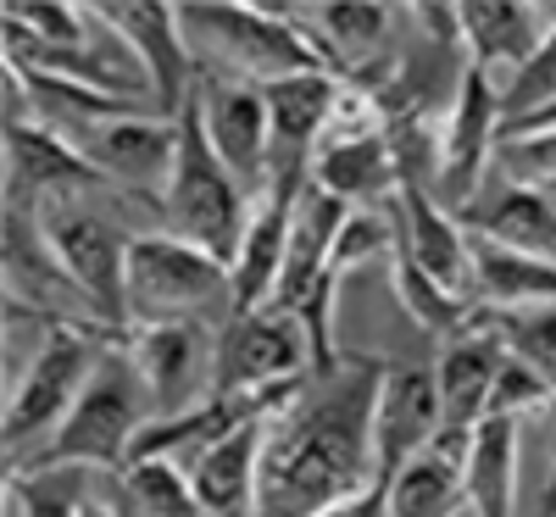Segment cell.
<instances>
[{
    "instance_id": "obj_8",
    "label": "cell",
    "mask_w": 556,
    "mask_h": 517,
    "mask_svg": "<svg viewBox=\"0 0 556 517\" xmlns=\"http://www.w3.org/2000/svg\"><path fill=\"white\" fill-rule=\"evenodd\" d=\"M495 146H501V84L484 67H462L451 106L440 117V178L434 196L445 212H468L479 201V190L490 184L495 167Z\"/></svg>"
},
{
    "instance_id": "obj_17",
    "label": "cell",
    "mask_w": 556,
    "mask_h": 517,
    "mask_svg": "<svg viewBox=\"0 0 556 517\" xmlns=\"http://www.w3.org/2000/svg\"><path fill=\"white\" fill-rule=\"evenodd\" d=\"M445 429L434 367H384L374 401V462L379 479H395L412 456H424Z\"/></svg>"
},
{
    "instance_id": "obj_18",
    "label": "cell",
    "mask_w": 556,
    "mask_h": 517,
    "mask_svg": "<svg viewBox=\"0 0 556 517\" xmlns=\"http://www.w3.org/2000/svg\"><path fill=\"white\" fill-rule=\"evenodd\" d=\"M334 96H340L334 73H295V78L262 84V101H267V184L273 178H312V156H317V139H323Z\"/></svg>"
},
{
    "instance_id": "obj_27",
    "label": "cell",
    "mask_w": 556,
    "mask_h": 517,
    "mask_svg": "<svg viewBox=\"0 0 556 517\" xmlns=\"http://www.w3.org/2000/svg\"><path fill=\"white\" fill-rule=\"evenodd\" d=\"M312 184H317V190H329V196H340L345 206H384L401 190V162H395L390 134L356 139V146H334V151H317Z\"/></svg>"
},
{
    "instance_id": "obj_6",
    "label": "cell",
    "mask_w": 556,
    "mask_h": 517,
    "mask_svg": "<svg viewBox=\"0 0 556 517\" xmlns=\"http://www.w3.org/2000/svg\"><path fill=\"white\" fill-rule=\"evenodd\" d=\"M212 306L235 312L228 262L178 240L167 228L128 234V317L162 323V317H206Z\"/></svg>"
},
{
    "instance_id": "obj_23",
    "label": "cell",
    "mask_w": 556,
    "mask_h": 517,
    "mask_svg": "<svg viewBox=\"0 0 556 517\" xmlns=\"http://www.w3.org/2000/svg\"><path fill=\"white\" fill-rule=\"evenodd\" d=\"M267 417H245L235 434H223L206 445L190 467V484L201 495L206 517H256V474H262V440H267Z\"/></svg>"
},
{
    "instance_id": "obj_28",
    "label": "cell",
    "mask_w": 556,
    "mask_h": 517,
    "mask_svg": "<svg viewBox=\"0 0 556 517\" xmlns=\"http://www.w3.org/2000/svg\"><path fill=\"white\" fill-rule=\"evenodd\" d=\"M518 417H484L468 434V512L513 517L518 506Z\"/></svg>"
},
{
    "instance_id": "obj_5",
    "label": "cell",
    "mask_w": 556,
    "mask_h": 517,
    "mask_svg": "<svg viewBox=\"0 0 556 517\" xmlns=\"http://www.w3.org/2000/svg\"><path fill=\"white\" fill-rule=\"evenodd\" d=\"M156 412H151V395H146V379H139V367L123 345V335L106 345L96 379L84 384L78 406L67 412V423L51 434L28 467H96V474H123L128 467V451L139 440Z\"/></svg>"
},
{
    "instance_id": "obj_2",
    "label": "cell",
    "mask_w": 556,
    "mask_h": 517,
    "mask_svg": "<svg viewBox=\"0 0 556 517\" xmlns=\"http://www.w3.org/2000/svg\"><path fill=\"white\" fill-rule=\"evenodd\" d=\"M112 340H117L112 328L89 323V317H56L45 328V340L12 373V390H7V467L12 474L51 445V434L78 406L84 384L96 379Z\"/></svg>"
},
{
    "instance_id": "obj_9",
    "label": "cell",
    "mask_w": 556,
    "mask_h": 517,
    "mask_svg": "<svg viewBox=\"0 0 556 517\" xmlns=\"http://www.w3.org/2000/svg\"><path fill=\"white\" fill-rule=\"evenodd\" d=\"M139 379H146L151 412L178 417L201 401H212V367H217V328L206 317H162L134 323L123 335Z\"/></svg>"
},
{
    "instance_id": "obj_35",
    "label": "cell",
    "mask_w": 556,
    "mask_h": 517,
    "mask_svg": "<svg viewBox=\"0 0 556 517\" xmlns=\"http://www.w3.org/2000/svg\"><path fill=\"white\" fill-rule=\"evenodd\" d=\"M317 517H390V479H374V484H362L356 495L334 501L329 512H317Z\"/></svg>"
},
{
    "instance_id": "obj_3",
    "label": "cell",
    "mask_w": 556,
    "mask_h": 517,
    "mask_svg": "<svg viewBox=\"0 0 556 517\" xmlns=\"http://www.w3.org/2000/svg\"><path fill=\"white\" fill-rule=\"evenodd\" d=\"M178 28L190 39L201 73H228L245 84H278L295 73H329L306 39L295 7H240V0H195L178 7Z\"/></svg>"
},
{
    "instance_id": "obj_14",
    "label": "cell",
    "mask_w": 556,
    "mask_h": 517,
    "mask_svg": "<svg viewBox=\"0 0 556 517\" xmlns=\"http://www.w3.org/2000/svg\"><path fill=\"white\" fill-rule=\"evenodd\" d=\"M312 178H273L267 190L251 201V223H245V240L228 262V285H235V312L228 317H245V312H267L278 295V278H285L290 262V223H295V201Z\"/></svg>"
},
{
    "instance_id": "obj_15",
    "label": "cell",
    "mask_w": 556,
    "mask_h": 517,
    "mask_svg": "<svg viewBox=\"0 0 556 517\" xmlns=\"http://www.w3.org/2000/svg\"><path fill=\"white\" fill-rule=\"evenodd\" d=\"M195 101H201V123H206V139L223 156V167L245 184V196H262L267 190V101H262V84L228 78V73H201Z\"/></svg>"
},
{
    "instance_id": "obj_25",
    "label": "cell",
    "mask_w": 556,
    "mask_h": 517,
    "mask_svg": "<svg viewBox=\"0 0 556 517\" xmlns=\"http://www.w3.org/2000/svg\"><path fill=\"white\" fill-rule=\"evenodd\" d=\"M468 512V434H440L390 479V517H456Z\"/></svg>"
},
{
    "instance_id": "obj_7",
    "label": "cell",
    "mask_w": 556,
    "mask_h": 517,
    "mask_svg": "<svg viewBox=\"0 0 556 517\" xmlns=\"http://www.w3.org/2000/svg\"><path fill=\"white\" fill-rule=\"evenodd\" d=\"M39 223L51 234L62 267L73 273V285L89 306V323L112 328V335H128L134 328V317H128V234L106 212H89L78 201L39 212Z\"/></svg>"
},
{
    "instance_id": "obj_24",
    "label": "cell",
    "mask_w": 556,
    "mask_h": 517,
    "mask_svg": "<svg viewBox=\"0 0 556 517\" xmlns=\"http://www.w3.org/2000/svg\"><path fill=\"white\" fill-rule=\"evenodd\" d=\"M462 223L484 234V240L556 262V196H545V190H529V184H513L495 173L479 190V201L462 212Z\"/></svg>"
},
{
    "instance_id": "obj_4",
    "label": "cell",
    "mask_w": 556,
    "mask_h": 517,
    "mask_svg": "<svg viewBox=\"0 0 556 517\" xmlns=\"http://www.w3.org/2000/svg\"><path fill=\"white\" fill-rule=\"evenodd\" d=\"M251 201L245 184L223 167V156L212 151L206 123H201V101L190 96V106L178 112V156L167 173V190L151 201L162 212V228L190 240L223 262H235L240 240H245V223H251Z\"/></svg>"
},
{
    "instance_id": "obj_30",
    "label": "cell",
    "mask_w": 556,
    "mask_h": 517,
    "mask_svg": "<svg viewBox=\"0 0 556 517\" xmlns=\"http://www.w3.org/2000/svg\"><path fill=\"white\" fill-rule=\"evenodd\" d=\"M117 506L134 517H206L190 484V467L167 456H139L117 474Z\"/></svg>"
},
{
    "instance_id": "obj_20",
    "label": "cell",
    "mask_w": 556,
    "mask_h": 517,
    "mask_svg": "<svg viewBox=\"0 0 556 517\" xmlns=\"http://www.w3.org/2000/svg\"><path fill=\"white\" fill-rule=\"evenodd\" d=\"M7 301L45 317H89L73 273L62 267L51 234L34 212L7 206Z\"/></svg>"
},
{
    "instance_id": "obj_22",
    "label": "cell",
    "mask_w": 556,
    "mask_h": 517,
    "mask_svg": "<svg viewBox=\"0 0 556 517\" xmlns=\"http://www.w3.org/2000/svg\"><path fill=\"white\" fill-rule=\"evenodd\" d=\"M556 7H518V0H462V45L468 67L513 78L551 34Z\"/></svg>"
},
{
    "instance_id": "obj_21",
    "label": "cell",
    "mask_w": 556,
    "mask_h": 517,
    "mask_svg": "<svg viewBox=\"0 0 556 517\" xmlns=\"http://www.w3.org/2000/svg\"><path fill=\"white\" fill-rule=\"evenodd\" d=\"M306 39L317 45L323 67L334 78L362 84L367 62L390 51V28H395V7H374V0H334V7H295Z\"/></svg>"
},
{
    "instance_id": "obj_36",
    "label": "cell",
    "mask_w": 556,
    "mask_h": 517,
    "mask_svg": "<svg viewBox=\"0 0 556 517\" xmlns=\"http://www.w3.org/2000/svg\"><path fill=\"white\" fill-rule=\"evenodd\" d=\"M545 517H556V406H551V479H545Z\"/></svg>"
},
{
    "instance_id": "obj_13",
    "label": "cell",
    "mask_w": 556,
    "mask_h": 517,
    "mask_svg": "<svg viewBox=\"0 0 556 517\" xmlns=\"http://www.w3.org/2000/svg\"><path fill=\"white\" fill-rule=\"evenodd\" d=\"M78 151L106 178V190H128L139 201H156L167 190V173H173V156H178V123H167L156 112H128V117L101 123L96 134H84Z\"/></svg>"
},
{
    "instance_id": "obj_34",
    "label": "cell",
    "mask_w": 556,
    "mask_h": 517,
    "mask_svg": "<svg viewBox=\"0 0 556 517\" xmlns=\"http://www.w3.org/2000/svg\"><path fill=\"white\" fill-rule=\"evenodd\" d=\"M551 406H556V395L545 390L540 373H529L518 356H506L495 395H490V417H518L523 423V417H551Z\"/></svg>"
},
{
    "instance_id": "obj_33",
    "label": "cell",
    "mask_w": 556,
    "mask_h": 517,
    "mask_svg": "<svg viewBox=\"0 0 556 517\" xmlns=\"http://www.w3.org/2000/svg\"><path fill=\"white\" fill-rule=\"evenodd\" d=\"M551 101H556V23L540 39V51L513 78H501V123H518V117H529Z\"/></svg>"
},
{
    "instance_id": "obj_12",
    "label": "cell",
    "mask_w": 556,
    "mask_h": 517,
    "mask_svg": "<svg viewBox=\"0 0 556 517\" xmlns=\"http://www.w3.org/2000/svg\"><path fill=\"white\" fill-rule=\"evenodd\" d=\"M84 190H106V178L78 146L34 117H7V206L39 217L62 201H78Z\"/></svg>"
},
{
    "instance_id": "obj_39",
    "label": "cell",
    "mask_w": 556,
    "mask_h": 517,
    "mask_svg": "<svg viewBox=\"0 0 556 517\" xmlns=\"http://www.w3.org/2000/svg\"><path fill=\"white\" fill-rule=\"evenodd\" d=\"M551 196H556V190H551Z\"/></svg>"
},
{
    "instance_id": "obj_26",
    "label": "cell",
    "mask_w": 556,
    "mask_h": 517,
    "mask_svg": "<svg viewBox=\"0 0 556 517\" xmlns=\"http://www.w3.org/2000/svg\"><path fill=\"white\" fill-rule=\"evenodd\" d=\"M468 245H473V306L479 312H518V306L556 301V262L484 240L473 228H468Z\"/></svg>"
},
{
    "instance_id": "obj_37",
    "label": "cell",
    "mask_w": 556,
    "mask_h": 517,
    "mask_svg": "<svg viewBox=\"0 0 556 517\" xmlns=\"http://www.w3.org/2000/svg\"><path fill=\"white\" fill-rule=\"evenodd\" d=\"M84 517H123V512H117V501H101V495H96V501L84 506Z\"/></svg>"
},
{
    "instance_id": "obj_10",
    "label": "cell",
    "mask_w": 556,
    "mask_h": 517,
    "mask_svg": "<svg viewBox=\"0 0 556 517\" xmlns=\"http://www.w3.org/2000/svg\"><path fill=\"white\" fill-rule=\"evenodd\" d=\"M312 373V345L301 323L285 312H245L217 323V367H212V395H262L273 384H290Z\"/></svg>"
},
{
    "instance_id": "obj_16",
    "label": "cell",
    "mask_w": 556,
    "mask_h": 517,
    "mask_svg": "<svg viewBox=\"0 0 556 517\" xmlns=\"http://www.w3.org/2000/svg\"><path fill=\"white\" fill-rule=\"evenodd\" d=\"M390 217H395V245L424 267L434 285H445L451 295L473 301V245H468V223L440 206L434 190L424 184H401L390 196Z\"/></svg>"
},
{
    "instance_id": "obj_38",
    "label": "cell",
    "mask_w": 556,
    "mask_h": 517,
    "mask_svg": "<svg viewBox=\"0 0 556 517\" xmlns=\"http://www.w3.org/2000/svg\"><path fill=\"white\" fill-rule=\"evenodd\" d=\"M117 512H123V506H117ZM123 517H134V512H123Z\"/></svg>"
},
{
    "instance_id": "obj_32",
    "label": "cell",
    "mask_w": 556,
    "mask_h": 517,
    "mask_svg": "<svg viewBox=\"0 0 556 517\" xmlns=\"http://www.w3.org/2000/svg\"><path fill=\"white\" fill-rule=\"evenodd\" d=\"M501 335L506 356H518L529 373H540L545 390L556 395V301L545 306H518V312H484Z\"/></svg>"
},
{
    "instance_id": "obj_11",
    "label": "cell",
    "mask_w": 556,
    "mask_h": 517,
    "mask_svg": "<svg viewBox=\"0 0 556 517\" xmlns=\"http://www.w3.org/2000/svg\"><path fill=\"white\" fill-rule=\"evenodd\" d=\"M96 17L128 45V56L139 62L151 84V106L156 117L178 123V112L190 106L201 62L190 51V39L178 28V7H156V0H123V7H96Z\"/></svg>"
},
{
    "instance_id": "obj_29",
    "label": "cell",
    "mask_w": 556,
    "mask_h": 517,
    "mask_svg": "<svg viewBox=\"0 0 556 517\" xmlns=\"http://www.w3.org/2000/svg\"><path fill=\"white\" fill-rule=\"evenodd\" d=\"M390 285H395V301H401V312L424 328L429 340H440V345H451L462 328H468L473 317H479V306L473 301H462V295H451L445 285H434V278L417 267L401 245L390 251Z\"/></svg>"
},
{
    "instance_id": "obj_31",
    "label": "cell",
    "mask_w": 556,
    "mask_h": 517,
    "mask_svg": "<svg viewBox=\"0 0 556 517\" xmlns=\"http://www.w3.org/2000/svg\"><path fill=\"white\" fill-rule=\"evenodd\" d=\"M17 517H84L96 501V467H17L7 474Z\"/></svg>"
},
{
    "instance_id": "obj_1",
    "label": "cell",
    "mask_w": 556,
    "mask_h": 517,
    "mask_svg": "<svg viewBox=\"0 0 556 517\" xmlns=\"http://www.w3.org/2000/svg\"><path fill=\"white\" fill-rule=\"evenodd\" d=\"M384 367L379 356H345L334 373H306L301 390L267 417L256 517H317L379 479L374 401Z\"/></svg>"
},
{
    "instance_id": "obj_19",
    "label": "cell",
    "mask_w": 556,
    "mask_h": 517,
    "mask_svg": "<svg viewBox=\"0 0 556 517\" xmlns=\"http://www.w3.org/2000/svg\"><path fill=\"white\" fill-rule=\"evenodd\" d=\"M501 367H506V345H501V335L490 328L484 312L462 328L451 345H440V362H434L440 412H445L440 434H473L490 417V395H495Z\"/></svg>"
}]
</instances>
